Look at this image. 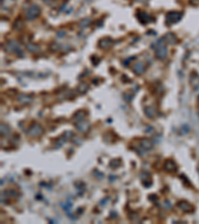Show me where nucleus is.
Listing matches in <instances>:
<instances>
[{"label":"nucleus","mask_w":199,"mask_h":224,"mask_svg":"<svg viewBox=\"0 0 199 224\" xmlns=\"http://www.w3.org/2000/svg\"><path fill=\"white\" fill-rule=\"evenodd\" d=\"M161 43H162V39H160L159 41L156 43L157 48L155 49V53H156L157 58H159V59H164V58L166 57L167 51H166V48H165V47L163 46V44H161Z\"/></svg>","instance_id":"obj_1"},{"label":"nucleus","mask_w":199,"mask_h":224,"mask_svg":"<svg viewBox=\"0 0 199 224\" xmlns=\"http://www.w3.org/2000/svg\"><path fill=\"white\" fill-rule=\"evenodd\" d=\"M39 14H40L39 7L36 5H33L28 9L27 13H26V17H27V19H29V20H32V19H34V18H36Z\"/></svg>","instance_id":"obj_2"},{"label":"nucleus","mask_w":199,"mask_h":224,"mask_svg":"<svg viewBox=\"0 0 199 224\" xmlns=\"http://www.w3.org/2000/svg\"><path fill=\"white\" fill-rule=\"evenodd\" d=\"M181 18V13L179 12H170L167 14L166 16V23L168 24H172L175 23V22L179 21Z\"/></svg>","instance_id":"obj_3"},{"label":"nucleus","mask_w":199,"mask_h":224,"mask_svg":"<svg viewBox=\"0 0 199 224\" xmlns=\"http://www.w3.org/2000/svg\"><path fill=\"white\" fill-rule=\"evenodd\" d=\"M183 204H184V205H182V203H181V202L178 203V206H179V208H180V209H182L183 211L190 212V211H192V210H193V207H192V206L190 205L188 202H186V201H183Z\"/></svg>","instance_id":"obj_4"},{"label":"nucleus","mask_w":199,"mask_h":224,"mask_svg":"<svg viewBox=\"0 0 199 224\" xmlns=\"http://www.w3.org/2000/svg\"><path fill=\"white\" fill-rule=\"evenodd\" d=\"M164 169H166L167 171H174V170L176 169V165L172 160H167V161H165Z\"/></svg>","instance_id":"obj_5"},{"label":"nucleus","mask_w":199,"mask_h":224,"mask_svg":"<svg viewBox=\"0 0 199 224\" xmlns=\"http://www.w3.org/2000/svg\"><path fill=\"white\" fill-rule=\"evenodd\" d=\"M144 70V66L142 64V63H137L133 66V71L135 72L136 74H142Z\"/></svg>","instance_id":"obj_6"},{"label":"nucleus","mask_w":199,"mask_h":224,"mask_svg":"<svg viewBox=\"0 0 199 224\" xmlns=\"http://www.w3.org/2000/svg\"><path fill=\"white\" fill-rule=\"evenodd\" d=\"M111 45V39H103L102 41L100 42V46L104 49L108 48V47H109Z\"/></svg>","instance_id":"obj_7"},{"label":"nucleus","mask_w":199,"mask_h":224,"mask_svg":"<svg viewBox=\"0 0 199 224\" xmlns=\"http://www.w3.org/2000/svg\"><path fill=\"white\" fill-rule=\"evenodd\" d=\"M138 1H144V0H138Z\"/></svg>","instance_id":"obj_8"}]
</instances>
